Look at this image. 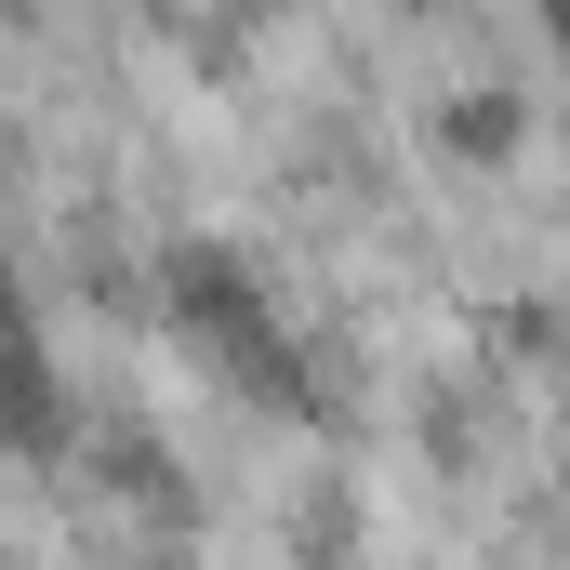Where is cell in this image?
I'll use <instances>...</instances> for the list:
<instances>
[{"instance_id":"cell-1","label":"cell","mask_w":570,"mask_h":570,"mask_svg":"<svg viewBox=\"0 0 570 570\" xmlns=\"http://www.w3.org/2000/svg\"><path fill=\"white\" fill-rule=\"evenodd\" d=\"M0 438H53V372L27 358V318L0 292Z\"/></svg>"}]
</instances>
